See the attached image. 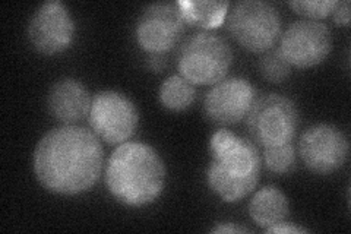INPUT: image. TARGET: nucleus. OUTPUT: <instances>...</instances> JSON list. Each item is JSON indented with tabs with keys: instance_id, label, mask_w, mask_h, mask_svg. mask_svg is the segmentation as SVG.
<instances>
[{
	"instance_id": "f257e3e1",
	"label": "nucleus",
	"mask_w": 351,
	"mask_h": 234,
	"mask_svg": "<svg viewBox=\"0 0 351 234\" xmlns=\"http://www.w3.org/2000/svg\"><path fill=\"white\" fill-rule=\"evenodd\" d=\"M101 141L90 129L63 125L49 130L34 150L32 167L38 183L49 192L76 196L98 182L103 173Z\"/></svg>"
},
{
	"instance_id": "f03ea898",
	"label": "nucleus",
	"mask_w": 351,
	"mask_h": 234,
	"mask_svg": "<svg viewBox=\"0 0 351 234\" xmlns=\"http://www.w3.org/2000/svg\"><path fill=\"white\" fill-rule=\"evenodd\" d=\"M167 169L157 150L145 142L128 141L112 152L106 167V185L117 202L144 208L160 198Z\"/></svg>"
},
{
	"instance_id": "7ed1b4c3",
	"label": "nucleus",
	"mask_w": 351,
	"mask_h": 234,
	"mask_svg": "<svg viewBox=\"0 0 351 234\" xmlns=\"http://www.w3.org/2000/svg\"><path fill=\"white\" fill-rule=\"evenodd\" d=\"M262 155L258 145L219 128L210 139L206 183L224 202L234 204L255 191L261 180Z\"/></svg>"
},
{
	"instance_id": "20e7f679",
	"label": "nucleus",
	"mask_w": 351,
	"mask_h": 234,
	"mask_svg": "<svg viewBox=\"0 0 351 234\" xmlns=\"http://www.w3.org/2000/svg\"><path fill=\"white\" fill-rule=\"evenodd\" d=\"M233 51L226 38L213 31H199L186 40L178 54L180 75L195 86L215 85L227 76Z\"/></svg>"
},
{
	"instance_id": "39448f33",
	"label": "nucleus",
	"mask_w": 351,
	"mask_h": 234,
	"mask_svg": "<svg viewBox=\"0 0 351 234\" xmlns=\"http://www.w3.org/2000/svg\"><path fill=\"white\" fill-rule=\"evenodd\" d=\"M299 125L298 106L293 100L277 93L258 95L246 117L250 141L262 148L293 142Z\"/></svg>"
},
{
	"instance_id": "423d86ee",
	"label": "nucleus",
	"mask_w": 351,
	"mask_h": 234,
	"mask_svg": "<svg viewBox=\"0 0 351 234\" xmlns=\"http://www.w3.org/2000/svg\"><path fill=\"white\" fill-rule=\"evenodd\" d=\"M227 30L239 46L252 53H265L281 37L278 9L263 0H241L226 18Z\"/></svg>"
},
{
	"instance_id": "0eeeda50",
	"label": "nucleus",
	"mask_w": 351,
	"mask_h": 234,
	"mask_svg": "<svg viewBox=\"0 0 351 234\" xmlns=\"http://www.w3.org/2000/svg\"><path fill=\"white\" fill-rule=\"evenodd\" d=\"M88 124L98 139L119 147L135 135L139 111L123 93L103 90L93 97Z\"/></svg>"
},
{
	"instance_id": "6e6552de",
	"label": "nucleus",
	"mask_w": 351,
	"mask_h": 234,
	"mask_svg": "<svg viewBox=\"0 0 351 234\" xmlns=\"http://www.w3.org/2000/svg\"><path fill=\"white\" fill-rule=\"evenodd\" d=\"M332 44V32L324 22L299 19L282 32L278 50L291 68L309 69L328 59Z\"/></svg>"
},
{
	"instance_id": "1a4fd4ad",
	"label": "nucleus",
	"mask_w": 351,
	"mask_h": 234,
	"mask_svg": "<svg viewBox=\"0 0 351 234\" xmlns=\"http://www.w3.org/2000/svg\"><path fill=\"white\" fill-rule=\"evenodd\" d=\"M186 22L178 2H160L147 6L135 25L138 46L149 53L160 54L171 51L184 34Z\"/></svg>"
},
{
	"instance_id": "9d476101",
	"label": "nucleus",
	"mask_w": 351,
	"mask_h": 234,
	"mask_svg": "<svg viewBox=\"0 0 351 234\" xmlns=\"http://www.w3.org/2000/svg\"><path fill=\"white\" fill-rule=\"evenodd\" d=\"M350 143L346 133L331 124L307 128L299 141V155L315 174L328 176L338 172L348 160Z\"/></svg>"
},
{
	"instance_id": "9b49d317",
	"label": "nucleus",
	"mask_w": 351,
	"mask_h": 234,
	"mask_svg": "<svg viewBox=\"0 0 351 234\" xmlns=\"http://www.w3.org/2000/svg\"><path fill=\"white\" fill-rule=\"evenodd\" d=\"M76 36L75 19L60 0L41 3L28 24V40L38 53L46 56L68 50Z\"/></svg>"
},
{
	"instance_id": "f8f14e48",
	"label": "nucleus",
	"mask_w": 351,
	"mask_h": 234,
	"mask_svg": "<svg viewBox=\"0 0 351 234\" xmlns=\"http://www.w3.org/2000/svg\"><path fill=\"white\" fill-rule=\"evenodd\" d=\"M256 97L255 86L245 78H224L206 93L204 115L210 124L219 128L237 125L247 117Z\"/></svg>"
},
{
	"instance_id": "ddd939ff",
	"label": "nucleus",
	"mask_w": 351,
	"mask_h": 234,
	"mask_svg": "<svg viewBox=\"0 0 351 234\" xmlns=\"http://www.w3.org/2000/svg\"><path fill=\"white\" fill-rule=\"evenodd\" d=\"M93 97L86 86L75 78H64L54 84L47 95L50 115L64 125H75L88 117Z\"/></svg>"
},
{
	"instance_id": "4468645a",
	"label": "nucleus",
	"mask_w": 351,
	"mask_h": 234,
	"mask_svg": "<svg viewBox=\"0 0 351 234\" xmlns=\"http://www.w3.org/2000/svg\"><path fill=\"white\" fill-rule=\"evenodd\" d=\"M289 213V199L276 186H265L259 189L249 202V215L252 221L263 230L287 220Z\"/></svg>"
},
{
	"instance_id": "2eb2a0df",
	"label": "nucleus",
	"mask_w": 351,
	"mask_h": 234,
	"mask_svg": "<svg viewBox=\"0 0 351 234\" xmlns=\"http://www.w3.org/2000/svg\"><path fill=\"white\" fill-rule=\"evenodd\" d=\"M186 25L199 27L204 31H213L221 27L228 15L232 3L215 0H180L178 2Z\"/></svg>"
},
{
	"instance_id": "dca6fc26",
	"label": "nucleus",
	"mask_w": 351,
	"mask_h": 234,
	"mask_svg": "<svg viewBox=\"0 0 351 234\" xmlns=\"http://www.w3.org/2000/svg\"><path fill=\"white\" fill-rule=\"evenodd\" d=\"M158 100L164 108L180 113L195 103L196 86L182 75H171L160 85Z\"/></svg>"
},
{
	"instance_id": "f3484780",
	"label": "nucleus",
	"mask_w": 351,
	"mask_h": 234,
	"mask_svg": "<svg viewBox=\"0 0 351 234\" xmlns=\"http://www.w3.org/2000/svg\"><path fill=\"white\" fill-rule=\"evenodd\" d=\"M295 160H298V152H295L293 142L263 148L262 164L274 174L282 176L291 173L295 169Z\"/></svg>"
},
{
	"instance_id": "a211bd4d",
	"label": "nucleus",
	"mask_w": 351,
	"mask_h": 234,
	"mask_svg": "<svg viewBox=\"0 0 351 234\" xmlns=\"http://www.w3.org/2000/svg\"><path fill=\"white\" fill-rule=\"evenodd\" d=\"M259 69L267 81L272 84H281L290 76L291 65L285 60L278 49H271L265 51L261 59Z\"/></svg>"
},
{
	"instance_id": "6ab92c4d",
	"label": "nucleus",
	"mask_w": 351,
	"mask_h": 234,
	"mask_svg": "<svg viewBox=\"0 0 351 234\" xmlns=\"http://www.w3.org/2000/svg\"><path fill=\"white\" fill-rule=\"evenodd\" d=\"M337 3V0H294L289 6L306 19L319 21L331 15Z\"/></svg>"
},
{
	"instance_id": "aec40b11",
	"label": "nucleus",
	"mask_w": 351,
	"mask_h": 234,
	"mask_svg": "<svg viewBox=\"0 0 351 234\" xmlns=\"http://www.w3.org/2000/svg\"><path fill=\"white\" fill-rule=\"evenodd\" d=\"M331 15H332L337 25L348 27L350 25V2H348V0L338 2Z\"/></svg>"
},
{
	"instance_id": "412c9836",
	"label": "nucleus",
	"mask_w": 351,
	"mask_h": 234,
	"mask_svg": "<svg viewBox=\"0 0 351 234\" xmlns=\"http://www.w3.org/2000/svg\"><path fill=\"white\" fill-rule=\"evenodd\" d=\"M267 233H277V234H303V233H309L311 230H307L304 227L291 224V222H280V224L272 226L265 230Z\"/></svg>"
},
{
	"instance_id": "4be33fe9",
	"label": "nucleus",
	"mask_w": 351,
	"mask_h": 234,
	"mask_svg": "<svg viewBox=\"0 0 351 234\" xmlns=\"http://www.w3.org/2000/svg\"><path fill=\"white\" fill-rule=\"evenodd\" d=\"M211 233L215 234H227V233H250L249 229L241 227L237 224H233V222H223V224H218L214 229H211Z\"/></svg>"
},
{
	"instance_id": "5701e85b",
	"label": "nucleus",
	"mask_w": 351,
	"mask_h": 234,
	"mask_svg": "<svg viewBox=\"0 0 351 234\" xmlns=\"http://www.w3.org/2000/svg\"><path fill=\"white\" fill-rule=\"evenodd\" d=\"M147 63H148V68L152 72H161L164 68H166V62L162 60L160 54H149Z\"/></svg>"
}]
</instances>
